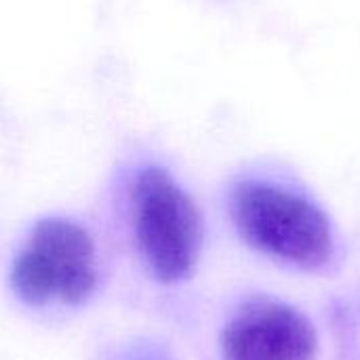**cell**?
<instances>
[{
    "instance_id": "6da1fadb",
    "label": "cell",
    "mask_w": 360,
    "mask_h": 360,
    "mask_svg": "<svg viewBox=\"0 0 360 360\" xmlns=\"http://www.w3.org/2000/svg\"><path fill=\"white\" fill-rule=\"evenodd\" d=\"M232 219L255 251L316 270L333 255L329 217L312 200L268 181H245L232 194Z\"/></svg>"
},
{
    "instance_id": "7a4b0ae2",
    "label": "cell",
    "mask_w": 360,
    "mask_h": 360,
    "mask_svg": "<svg viewBox=\"0 0 360 360\" xmlns=\"http://www.w3.org/2000/svg\"><path fill=\"white\" fill-rule=\"evenodd\" d=\"M133 228L139 253L160 283H181L196 270L202 217L192 196L160 167H146L133 181Z\"/></svg>"
},
{
    "instance_id": "3957f363",
    "label": "cell",
    "mask_w": 360,
    "mask_h": 360,
    "mask_svg": "<svg viewBox=\"0 0 360 360\" xmlns=\"http://www.w3.org/2000/svg\"><path fill=\"white\" fill-rule=\"evenodd\" d=\"M11 285L30 306L82 304L95 291V247L84 228L51 217L36 224L13 262Z\"/></svg>"
},
{
    "instance_id": "277c9868",
    "label": "cell",
    "mask_w": 360,
    "mask_h": 360,
    "mask_svg": "<svg viewBox=\"0 0 360 360\" xmlns=\"http://www.w3.org/2000/svg\"><path fill=\"white\" fill-rule=\"evenodd\" d=\"M226 360H314L319 335L293 306L259 297L245 304L221 333Z\"/></svg>"
},
{
    "instance_id": "5b68a950",
    "label": "cell",
    "mask_w": 360,
    "mask_h": 360,
    "mask_svg": "<svg viewBox=\"0 0 360 360\" xmlns=\"http://www.w3.org/2000/svg\"><path fill=\"white\" fill-rule=\"evenodd\" d=\"M131 360H160V359H154V356H135V359Z\"/></svg>"
}]
</instances>
